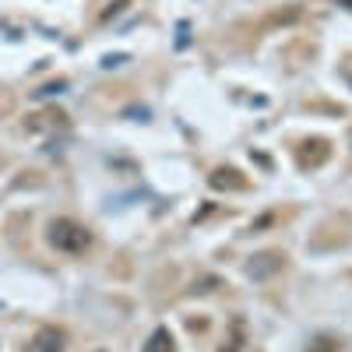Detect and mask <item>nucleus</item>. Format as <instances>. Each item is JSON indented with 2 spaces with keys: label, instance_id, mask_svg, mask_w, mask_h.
I'll use <instances>...</instances> for the list:
<instances>
[{
  "label": "nucleus",
  "instance_id": "nucleus-4",
  "mask_svg": "<svg viewBox=\"0 0 352 352\" xmlns=\"http://www.w3.org/2000/svg\"><path fill=\"white\" fill-rule=\"evenodd\" d=\"M144 352H173V338H169V331H155Z\"/></svg>",
  "mask_w": 352,
  "mask_h": 352
},
{
  "label": "nucleus",
  "instance_id": "nucleus-2",
  "mask_svg": "<svg viewBox=\"0 0 352 352\" xmlns=\"http://www.w3.org/2000/svg\"><path fill=\"white\" fill-rule=\"evenodd\" d=\"M25 352H64V331L56 328H39L32 335V342H28Z\"/></svg>",
  "mask_w": 352,
  "mask_h": 352
},
{
  "label": "nucleus",
  "instance_id": "nucleus-3",
  "mask_svg": "<svg viewBox=\"0 0 352 352\" xmlns=\"http://www.w3.org/2000/svg\"><path fill=\"white\" fill-rule=\"evenodd\" d=\"M282 268V254H257V257H250V278H268V275H275Z\"/></svg>",
  "mask_w": 352,
  "mask_h": 352
},
{
  "label": "nucleus",
  "instance_id": "nucleus-1",
  "mask_svg": "<svg viewBox=\"0 0 352 352\" xmlns=\"http://www.w3.org/2000/svg\"><path fill=\"white\" fill-rule=\"evenodd\" d=\"M50 243L64 254H81V250H88L92 236H88L85 226H78L71 219H56V222H50Z\"/></svg>",
  "mask_w": 352,
  "mask_h": 352
}]
</instances>
